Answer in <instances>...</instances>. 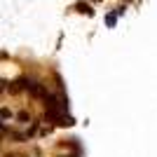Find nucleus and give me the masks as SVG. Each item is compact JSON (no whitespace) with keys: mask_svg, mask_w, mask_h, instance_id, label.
I'll use <instances>...</instances> for the list:
<instances>
[{"mask_svg":"<svg viewBox=\"0 0 157 157\" xmlns=\"http://www.w3.org/2000/svg\"><path fill=\"white\" fill-rule=\"evenodd\" d=\"M26 85H28L26 80H17V82H14V85L10 87V89H12L14 94H19V92H24V89H26Z\"/></svg>","mask_w":157,"mask_h":157,"instance_id":"f03ea898","label":"nucleus"},{"mask_svg":"<svg viewBox=\"0 0 157 157\" xmlns=\"http://www.w3.org/2000/svg\"><path fill=\"white\" fill-rule=\"evenodd\" d=\"M2 89H5V82H2V80H0V92H2Z\"/></svg>","mask_w":157,"mask_h":157,"instance_id":"20e7f679","label":"nucleus"},{"mask_svg":"<svg viewBox=\"0 0 157 157\" xmlns=\"http://www.w3.org/2000/svg\"><path fill=\"white\" fill-rule=\"evenodd\" d=\"M117 14H120V12H110L108 17H105V24H108V26H115V21H117Z\"/></svg>","mask_w":157,"mask_h":157,"instance_id":"7ed1b4c3","label":"nucleus"},{"mask_svg":"<svg viewBox=\"0 0 157 157\" xmlns=\"http://www.w3.org/2000/svg\"><path fill=\"white\" fill-rule=\"evenodd\" d=\"M26 89L33 94V96H40V98H47V92H45V87L40 85V82H28Z\"/></svg>","mask_w":157,"mask_h":157,"instance_id":"f257e3e1","label":"nucleus"}]
</instances>
